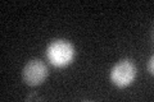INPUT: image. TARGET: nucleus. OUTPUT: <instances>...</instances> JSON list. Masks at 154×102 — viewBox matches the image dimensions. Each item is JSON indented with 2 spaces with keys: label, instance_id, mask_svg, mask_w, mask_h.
I'll use <instances>...</instances> for the list:
<instances>
[{
  "label": "nucleus",
  "instance_id": "7ed1b4c3",
  "mask_svg": "<svg viewBox=\"0 0 154 102\" xmlns=\"http://www.w3.org/2000/svg\"><path fill=\"white\" fill-rule=\"evenodd\" d=\"M22 74L28 86H38L46 79L48 68L41 60H31L25 65Z\"/></svg>",
  "mask_w": 154,
  "mask_h": 102
},
{
  "label": "nucleus",
  "instance_id": "20e7f679",
  "mask_svg": "<svg viewBox=\"0 0 154 102\" xmlns=\"http://www.w3.org/2000/svg\"><path fill=\"white\" fill-rule=\"evenodd\" d=\"M153 60H154V57L153 56H150V59H149V64H148V69H149V71L153 74Z\"/></svg>",
  "mask_w": 154,
  "mask_h": 102
},
{
  "label": "nucleus",
  "instance_id": "f03ea898",
  "mask_svg": "<svg viewBox=\"0 0 154 102\" xmlns=\"http://www.w3.org/2000/svg\"><path fill=\"white\" fill-rule=\"evenodd\" d=\"M136 78V66L131 60H121L110 70V80L117 87H127Z\"/></svg>",
  "mask_w": 154,
  "mask_h": 102
},
{
  "label": "nucleus",
  "instance_id": "f257e3e1",
  "mask_svg": "<svg viewBox=\"0 0 154 102\" xmlns=\"http://www.w3.org/2000/svg\"><path fill=\"white\" fill-rule=\"evenodd\" d=\"M46 57L51 65L64 68L69 65L75 59V48L66 40L53 41L46 48Z\"/></svg>",
  "mask_w": 154,
  "mask_h": 102
}]
</instances>
